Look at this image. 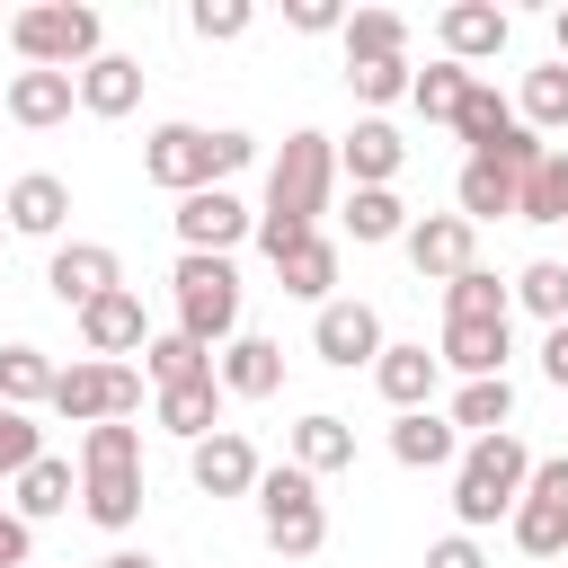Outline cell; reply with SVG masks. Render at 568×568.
<instances>
[{
	"label": "cell",
	"mask_w": 568,
	"mask_h": 568,
	"mask_svg": "<svg viewBox=\"0 0 568 568\" xmlns=\"http://www.w3.org/2000/svg\"><path fill=\"white\" fill-rule=\"evenodd\" d=\"M328 186H337V142L311 133V124L284 133V151H275V169H266V204H257V248L284 257L293 240H311L320 213H328Z\"/></svg>",
	"instance_id": "1"
},
{
	"label": "cell",
	"mask_w": 568,
	"mask_h": 568,
	"mask_svg": "<svg viewBox=\"0 0 568 568\" xmlns=\"http://www.w3.org/2000/svg\"><path fill=\"white\" fill-rule=\"evenodd\" d=\"M257 160V133H240V124H151L142 133V178L151 186H169V195H195V186H231L240 169Z\"/></svg>",
	"instance_id": "2"
},
{
	"label": "cell",
	"mask_w": 568,
	"mask_h": 568,
	"mask_svg": "<svg viewBox=\"0 0 568 568\" xmlns=\"http://www.w3.org/2000/svg\"><path fill=\"white\" fill-rule=\"evenodd\" d=\"M80 515L98 532L142 524V426H80Z\"/></svg>",
	"instance_id": "3"
},
{
	"label": "cell",
	"mask_w": 568,
	"mask_h": 568,
	"mask_svg": "<svg viewBox=\"0 0 568 568\" xmlns=\"http://www.w3.org/2000/svg\"><path fill=\"white\" fill-rule=\"evenodd\" d=\"M524 479H532V444H524L515 426H506V435H470L462 462H453V515H462V532L506 524L515 497H524Z\"/></svg>",
	"instance_id": "4"
},
{
	"label": "cell",
	"mask_w": 568,
	"mask_h": 568,
	"mask_svg": "<svg viewBox=\"0 0 568 568\" xmlns=\"http://www.w3.org/2000/svg\"><path fill=\"white\" fill-rule=\"evenodd\" d=\"M9 44H18L27 71H71V80H80V71L106 53V18H98L89 0H36V9L9 18Z\"/></svg>",
	"instance_id": "5"
},
{
	"label": "cell",
	"mask_w": 568,
	"mask_h": 568,
	"mask_svg": "<svg viewBox=\"0 0 568 568\" xmlns=\"http://www.w3.org/2000/svg\"><path fill=\"white\" fill-rule=\"evenodd\" d=\"M248 497H257V532H266L275 559H320V541H328V497H320L311 470L275 462V470H257Z\"/></svg>",
	"instance_id": "6"
},
{
	"label": "cell",
	"mask_w": 568,
	"mask_h": 568,
	"mask_svg": "<svg viewBox=\"0 0 568 568\" xmlns=\"http://www.w3.org/2000/svg\"><path fill=\"white\" fill-rule=\"evenodd\" d=\"M169 293H178V337H195V346H213V355L240 337V266H231V257H186V248H178Z\"/></svg>",
	"instance_id": "7"
},
{
	"label": "cell",
	"mask_w": 568,
	"mask_h": 568,
	"mask_svg": "<svg viewBox=\"0 0 568 568\" xmlns=\"http://www.w3.org/2000/svg\"><path fill=\"white\" fill-rule=\"evenodd\" d=\"M142 390H151V382H142L133 364H98V355H80V364L53 373V399H44V408L71 417V426H115V417L142 408Z\"/></svg>",
	"instance_id": "8"
},
{
	"label": "cell",
	"mask_w": 568,
	"mask_h": 568,
	"mask_svg": "<svg viewBox=\"0 0 568 568\" xmlns=\"http://www.w3.org/2000/svg\"><path fill=\"white\" fill-rule=\"evenodd\" d=\"M506 532H515V550H524V559H559V550H568V453L532 462V479H524V497H515Z\"/></svg>",
	"instance_id": "9"
},
{
	"label": "cell",
	"mask_w": 568,
	"mask_h": 568,
	"mask_svg": "<svg viewBox=\"0 0 568 568\" xmlns=\"http://www.w3.org/2000/svg\"><path fill=\"white\" fill-rule=\"evenodd\" d=\"M169 222H178V248H186V257H231V248L257 231V213H248L231 186H195V195H178Z\"/></svg>",
	"instance_id": "10"
},
{
	"label": "cell",
	"mask_w": 568,
	"mask_h": 568,
	"mask_svg": "<svg viewBox=\"0 0 568 568\" xmlns=\"http://www.w3.org/2000/svg\"><path fill=\"white\" fill-rule=\"evenodd\" d=\"M382 346H390V337H382V311H373V302L337 293V302H320V311H311V355H320V364L355 373V364H373Z\"/></svg>",
	"instance_id": "11"
},
{
	"label": "cell",
	"mask_w": 568,
	"mask_h": 568,
	"mask_svg": "<svg viewBox=\"0 0 568 568\" xmlns=\"http://www.w3.org/2000/svg\"><path fill=\"white\" fill-rule=\"evenodd\" d=\"M124 284V257L106 248V240H53V257H44V293L62 302V311H89L98 293H115Z\"/></svg>",
	"instance_id": "12"
},
{
	"label": "cell",
	"mask_w": 568,
	"mask_h": 568,
	"mask_svg": "<svg viewBox=\"0 0 568 568\" xmlns=\"http://www.w3.org/2000/svg\"><path fill=\"white\" fill-rule=\"evenodd\" d=\"M399 248H408V266H417L426 284H453L462 266H479V231H470L462 213H417V222L399 231Z\"/></svg>",
	"instance_id": "13"
},
{
	"label": "cell",
	"mask_w": 568,
	"mask_h": 568,
	"mask_svg": "<svg viewBox=\"0 0 568 568\" xmlns=\"http://www.w3.org/2000/svg\"><path fill=\"white\" fill-rule=\"evenodd\" d=\"M80 346H89L98 364H124V355H142V346H151V311H142V293H133V284L98 293V302L80 311Z\"/></svg>",
	"instance_id": "14"
},
{
	"label": "cell",
	"mask_w": 568,
	"mask_h": 568,
	"mask_svg": "<svg viewBox=\"0 0 568 568\" xmlns=\"http://www.w3.org/2000/svg\"><path fill=\"white\" fill-rule=\"evenodd\" d=\"M257 444L240 435V426H213L204 444H186V479H195V497H248L257 488Z\"/></svg>",
	"instance_id": "15"
},
{
	"label": "cell",
	"mask_w": 568,
	"mask_h": 568,
	"mask_svg": "<svg viewBox=\"0 0 568 568\" xmlns=\"http://www.w3.org/2000/svg\"><path fill=\"white\" fill-rule=\"evenodd\" d=\"M506 36H515V18L497 9V0H453L444 18H435V44H444V62H497L506 53Z\"/></svg>",
	"instance_id": "16"
},
{
	"label": "cell",
	"mask_w": 568,
	"mask_h": 568,
	"mask_svg": "<svg viewBox=\"0 0 568 568\" xmlns=\"http://www.w3.org/2000/svg\"><path fill=\"white\" fill-rule=\"evenodd\" d=\"M506 355H515V320H444V346H435L444 373H462V382H497Z\"/></svg>",
	"instance_id": "17"
},
{
	"label": "cell",
	"mask_w": 568,
	"mask_h": 568,
	"mask_svg": "<svg viewBox=\"0 0 568 568\" xmlns=\"http://www.w3.org/2000/svg\"><path fill=\"white\" fill-rule=\"evenodd\" d=\"M0 222H9L18 240H62V222H71V186H62L53 169H27V178H9Z\"/></svg>",
	"instance_id": "18"
},
{
	"label": "cell",
	"mask_w": 568,
	"mask_h": 568,
	"mask_svg": "<svg viewBox=\"0 0 568 568\" xmlns=\"http://www.w3.org/2000/svg\"><path fill=\"white\" fill-rule=\"evenodd\" d=\"M213 382H222V399H275V390H284V346L240 328V337L213 355Z\"/></svg>",
	"instance_id": "19"
},
{
	"label": "cell",
	"mask_w": 568,
	"mask_h": 568,
	"mask_svg": "<svg viewBox=\"0 0 568 568\" xmlns=\"http://www.w3.org/2000/svg\"><path fill=\"white\" fill-rule=\"evenodd\" d=\"M399 160H408V142L390 115H355V133L337 142V178H355V186H390Z\"/></svg>",
	"instance_id": "20"
},
{
	"label": "cell",
	"mask_w": 568,
	"mask_h": 568,
	"mask_svg": "<svg viewBox=\"0 0 568 568\" xmlns=\"http://www.w3.org/2000/svg\"><path fill=\"white\" fill-rule=\"evenodd\" d=\"M390 462H399V470H453V462H462L453 417H444V408H399V417H390Z\"/></svg>",
	"instance_id": "21"
},
{
	"label": "cell",
	"mask_w": 568,
	"mask_h": 568,
	"mask_svg": "<svg viewBox=\"0 0 568 568\" xmlns=\"http://www.w3.org/2000/svg\"><path fill=\"white\" fill-rule=\"evenodd\" d=\"M9 124H27V133H53L71 106H80V80L71 71H9Z\"/></svg>",
	"instance_id": "22"
},
{
	"label": "cell",
	"mask_w": 568,
	"mask_h": 568,
	"mask_svg": "<svg viewBox=\"0 0 568 568\" xmlns=\"http://www.w3.org/2000/svg\"><path fill=\"white\" fill-rule=\"evenodd\" d=\"M151 426L178 435V444H204V435L222 426V382L204 373V382H169V390H151Z\"/></svg>",
	"instance_id": "23"
},
{
	"label": "cell",
	"mask_w": 568,
	"mask_h": 568,
	"mask_svg": "<svg viewBox=\"0 0 568 568\" xmlns=\"http://www.w3.org/2000/svg\"><path fill=\"white\" fill-rule=\"evenodd\" d=\"M284 462H293V470H311V479H328V470H346V462H355V426H346L337 408H311V417L284 435Z\"/></svg>",
	"instance_id": "24"
},
{
	"label": "cell",
	"mask_w": 568,
	"mask_h": 568,
	"mask_svg": "<svg viewBox=\"0 0 568 568\" xmlns=\"http://www.w3.org/2000/svg\"><path fill=\"white\" fill-rule=\"evenodd\" d=\"M275 284H284L293 302H311V311H320V302H337V240H328V231L293 240V248L275 257Z\"/></svg>",
	"instance_id": "25"
},
{
	"label": "cell",
	"mask_w": 568,
	"mask_h": 568,
	"mask_svg": "<svg viewBox=\"0 0 568 568\" xmlns=\"http://www.w3.org/2000/svg\"><path fill=\"white\" fill-rule=\"evenodd\" d=\"M435 382H444V364H435L426 346H382V355H373V390H382L390 408H435Z\"/></svg>",
	"instance_id": "26"
},
{
	"label": "cell",
	"mask_w": 568,
	"mask_h": 568,
	"mask_svg": "<svg viewBox=\"0 0 568 568\" xmlns=\"http://www.w3.org/2000/svg\"><path fill=\"white\" fill-rule=\"evenodd\" d=\"M515 169H497V160H462V178H453V204H462V222L479 231V222H515Z\"/></svg>",
	"instance_id": "27"
},
{
	"label": "cell",
	"mask_w": 568,
	"mask_h": 568,
	"mask_svg": "<svg viewBox=\"0 0 568 568\" xmlns=\"http://www.w3.org/2000/svg\"><path fill=\"white\" fill-rule=\"evenodd\" d=\"M18 497H9V515L18 524H44V515H71V497H80V479H71V462L62 453H44V462H27L18 479H9Z\"/></svg>",
	"instance_id": "28"
},
{
	"label": "cell",
	"mask_w": 568,
	"mask_h": 568,
	"mask_svg": "<svg viewBox=\"0 0 568 568\" xmlns=\"http://www.w3.org/2000/svg\"><path fill=\"white\" fill-rule=\"evenodd\" d=\"M337 44H346V71L355 62H408V18L399 9H346Z\"/></svg>",
	"instance_id": "29"
},
{
	"label": "cell",
	"mask_w": 568,
	"mask_h": 568,
	"mask_svg": "<svg viewBox=\"0 0 568 568\" xmlns=\"http://www.w3.org/2000/svg\"><path fill=\"white\" fill-rule=\"evenodd\" d=\"M53 373H62V364H53L44 346L9 337V346H0V408H27V417H36V408L53 399Z\"/></svg>",
	"instance_id": "30"
},
{
	"label": "cell",
	"mask_w": 568,
	"mask_h": 568,
	"mask_svg": "<svg viewBox=\"0 0 568 568\" xmlns=\"http://www.w3.org/2000/svg\"><path fill=\"white\" fill-rule=\"evenodd\" d=\"M80 106H89V115H133V106H142V62H133V53H98V62L80 71Z\"/></svg>",
	"instance_id": "31"
},
{
	"label": "cell",
	"mask_w": 568,
	"mask_h": 568,
	"mask_svg": "<svg viewBox=\"0 0 568 568\" xmlns=\"http://www.w3.org/2000/svg\"><path fill=\"white\" fill-rule=\"evenodd\" d=\"M444 417H453L462 444H470V435H506V426H515V382H506V373H497V382H462Z\"/></svg>",
	"instance_id": "32"
},
{
	"label": "cell",
	"mask_w": 568,
	"mask_h": 568,
	"mask_svg": "<svg viewBox=\"0 0 568 568\" xmlns=\"http://www.w3.org/2000/svg\"><path fill=\"white\" fill-rule=\"evenodd\" d=\"M515 222H541V231L568 222V151H541V160L524 169V186H515Z\"/></svg>",
	"instance_id": "33"
},
{
	"label": "cell",
	"mask_w": 568,
	"mask_h": 568,
	"mask_svg": "<svg viewBox=\"0 0 568 568\" xmlns=\"http://www.w3.org/2000/svg\"><path fill=\"white\" fill-rule=\"evenodd\" d=\"M470 80H479V71H462V62H444V53H435L426 71H408V106H417L426 124H453V115H462V98H470Z\"/></svg>",
	"instance_id": "34"
},
{
	"label": "cell",
	"mask_w": 568,
	"mask_h": 568,
	"mask_svg": "<svg viewBox=\"0 0 568 568\" xmlns=\"http://www.w3.org/2000/svg\"><path fill=\"white\" fill-rule=\"evenodd\" d=\"M204 373H213V346H195V337H178V328H151V346H142V382H151V390L204 382Z\"/></svg>",
	"instance_id": "35"
},
{
	"label": "cell",
	"mask_w": 568,
	"mask_h": 568,
	"mask_svg": "<svg viewBox=\"0 0 568 568\" xmlns=\"http://www.w3.org/2000/svg\"><path fill=\"white\" fill-rule=\"evenodd\" d=\"M515 124H524V133H559V124H568V62H541V71H524Z\"/></svg>",
	"instance_id": "36"
},
{
	"label": "cell",
	"mask_w": 568,
	"mask_h": 568,
	"mask_svg": "<svg viewBox=\"0 0 568 568\" xmlns=\"http://www.w3.org/2000/svg\"><path fill=\"white\" fill-rule=\"evenodd\" d=\"M453 133H462V142H470V160H479V151H497V142L515 133V106H506V98H497L488 80H470V98H462Z\"/></svg>",
	"instance_id": "37"
},
{
	"label": "cell",
	"mask_w": 568,
	"mask_h": 568,
	"mask_svg": "<svg viewBox=\"0 0 568 568\" xmlns=\"http://www.w3.org/2000/svg\"><path fill=\"white\" fill-rule=\"evenodd\" d=\"M506 302H524L541 328H559V320H568V266H559V257H532V266L506 284Z\"/></svg>",
	"instance_id": "38"
},
{
	"label": "cell",
	"mask_w": 568,
	"mask_h": 568,
	"mask_svg": "<svg viewBox=\"0 0 568 568\" xmlns=\"http://www.w3.org/2000/svg\"><path fill=\"white\" fill-rule=\"evenodd\" d=\"M346 231H355L364 248H382V240L408 231V204H399L390 186H355V195H346Z\"/></svg>",
	"instance_id": "39"
},
{
	"label": "cell",
	"mask_w": 568,
	"mask_h": 568,
	"mask_svg": "<svg viewBox=\"0 0 568 568\" xmlns=\"http://www.w3.org/2000/svg\"><path fill=\"white\" fill-rule=\"evenodd\" d=\"M515 302H506V284L488 275V266H462L453 284H444V320H506Z\"/></svg>",
	"instance_id": "40"
},
{
	"label": "cell",
	"mask_w": 568,
	"mask_h": 568,
	"mask_svg": "<svg viewBox=\"0 0 568 568\" xmlns=\"http://www.w3.org/2000/svg\"><path fill=\"white\" fill-rule=\"evenodd\" d=\"M186 27H195L204 44H240V36L257 27V9H248V0H195V9H186Z\"/></svg>",
	"instance_id": "41"
},
{
	"label": "cell",
	"mask_w": 568,
	"mask_h": 568,
	"mask_svg": "<svg viewBox=\"0 0 568 568\" xmlns=\"http://www.w3.org/2000/svg\"><path fill=\"white\" fill-rule=\"evenodd\" d=\"M27 462H44V426L27 408H0V479H18Z\"/></svg>",
	"instance_id": "42"
},
{
	"label": "cell",
	"mask_w": 568,
	"mask_h": 568,
	"mask_svg": "<svg viewBox=\"0 0 568 568\" xmlns=\"http://www.w3.org/2000/svg\"><path fill=\"white\" fill-rule=\"evenodd\" d=\"M346 89H355V106H390V98H408V62H355L346 71Z\"/></svg>",
	"instance_id": "43"
},
{
	"label": "cell",
	"mask_w": 568,
	"mask_h": 568,
	"mask_svg": "<svg viewBox=\"0 0 568 568\" xmlns=\"http://www.w3.org/2000/svg\"><path fill=\"white\" fill-rule=\"evenodd\" d=\"M284 27H293V36H337L346 9H337V0H284Z\"/></svg>",
	"instance_id": "44"
},
{
	"label": "cell",
	"mask_w": 568,
	"mask_h": 568,
	"mask_svg": "<svg viewBox=\"0 0 568 568\" xmlns=\"http://www.w3.org/2000/svg\"><path fill=\"white\" fill-rule=\"evenodd\" d=\"M426 568H488V550H479V532H444L426 550Z\"/></svg>",
	"instance_id": "45"
},
{
	"label": "cell",
	"mask_w": 568,
	"mask_h": 568,
	"mask_svg": "<svg viewBox=\"0 0 568 568\" xmlns=\"http://www.w3.org/2000/svg\"><path fill=\"white\" fill-rule=\"evenodd\" d=\"M36 559V524H18L9 506H0V568H27Z\"/></svg>",
	"instance_id": "46"
},
{
	"label": "cell",
	"mask_w": 568,
	"mask_h": 568,
	"mask_svg": "<svg viewBox=\"0 0 568 568\" xmlns=\"http://www.w3.org/2000/svg\"><path fill=\"white\" fill-rule=\"evenodd\" d=\"M541 382H550V390H568V320H559V328H541Z\"/></svg>",
	"instance_id": "47"
},
{
	"label": "cell",
	"mask_w": 568,
	"mask_h": 568,
	"mask_svg": "<svg viewBox=\"0 0 568 568\" xmlns=\"http://www.w3.org/2000/svg\"><path fill=\"white\" fill-rule=\"evenodd\" d=\"M98 568H160V559H151V550H106Z\"/></svg>",
	"instance_id": "48"
},
{
	"label": "cell",
	"mask_w": 568,
	"mask_h": 568,
	"mask_svg": "<svg viewBox=\"0 0 568 568\" xmlns=\"http://www.w3.org/2000/svg\"><path fill=\"white\" fill-rule=\"evenodd\" d=\"M550 44H559V62H568V9H559V18H550Z\"/></svg>",
	"instance_id": "49"
},
{
	"label": "cell",
	"mask_w": 568,
	"mask_h": 568,
	"mask_svg": "<svg viewBox=\"0 0 568 568\" xmlns=\"http://www.w3.org/2000/svg\"><path fill=\"white\" fill-rule=\"evenodd\" d=\"M0 240H9V222H0Z\"/></svg>",
	"instance_id": "50"
}]
</instances>
